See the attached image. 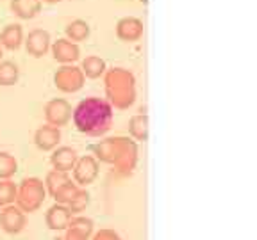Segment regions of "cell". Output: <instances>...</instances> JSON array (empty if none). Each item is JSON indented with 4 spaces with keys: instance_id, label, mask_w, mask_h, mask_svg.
<instances>
[{
    "instance_id": "8",
    "label": "cell",
    "mask_w": 257,
    "mask_h": 240,
    "mask_svg": "<svg viewBox=\"0 0 257 240\" xmlns=\"http://www.w3.org/2000/svg\"><path fill=\"white\" fill-rule=\"evenodd\" d=\"M25 224H27V217L16 204H9V206L2 208V212H0V228L4 230L6 233L18 235L20 232H24Z\"/></svg>"
},
{
    "instance_id": "30",
    "label": "cell",
    "mask_w": 257,
    "mask_h": 240,
    "mask_svg": "<svg viewBox=\"0 0 257 240\" xmlns=\"http://www.w3.org/2000/svg\"><path fill=\"white\" fill-rule=\"evenodd\" d=\"M0 62H2V46H0Z\"/></svg>"
},
{
    "instance_id": "22",
    "label": "cell",
    "mask_w": 257,
    "mask_h": 240,
    "mask_svg": "<svg viewBox=\"0 0 257 240\" xmlns=\"http://www.w3.org/2000/svg\"><path fill=\"white\" fill-rule=\"evenodd\" d=\"M64 32L68 36L66 40L73 41V43H79V41H84L89 36V25L84 20H73L66 25Z\"/></svg>"
},
{
    "instance_id": "25",
    "label": "cell",
    "mask_w": 257,
    "mask_h": 240,
    "mask_svg": "<svg viewBox=\"0 0 257 240\" xmlns=\"http://www.w3.org/2000/svg\"><path fill=\"white\" fill-rule=\"evenodd\" d=\"M16 201V184L13 180H0V206H9Z\"/></svg>"
},
{
    "instance_id": "28",
    "label": "cell",
    "mask_w": 257,
    "mask_h": 240,
    "mask_svg": "<svg viewBox=\"0 0 257 240\" xmlns=\"http://www.w3.org/2000/svg\"><path fill=\"white\" fill-rule=\"evenodd\" d=\"M91 240H121V236L118 235L114 230L102 228V230H98V232L93 233Z\"/></svg>"
},
{
    "instance_id": "9",
    "label": "cell",
    "mask_w": 257,
    "mask_h": 240,
    "mask_svg": "<svg viewBox=\"0 0 257 240\" xmlns=\"http://www.w3.org/2000/svg\"><path fill=\"white\" fill-rule=\"evenodd\" d=\"M95 233V224L91 219L82 216L72 217L66 230H64V240H91Z\"/></svg>"
},
{
    "instance_id": "2",
    "label": "cell",
    "mask_w": 257,
    "mask_h": 240,
    "mask_svg": "<svg viewBox=\"0 0 257 240\" xmlns=\"http://www.w3.org/2000/svg\"><path fill=\"white\" fill-rule=\"evenodd\" d=\"M105 98L109 105L125 110L136 102V76L127 68H111L104 73Z\"/></svg>"
},
{
    "instance_id": "19",
    "label": "cell",
    "mask_w": 257,
    "mask_h": 240,
    "mask_svg": "<svg viewBox=\"0 0 257 240\" xmlns=\"http://www.w3.org/2000/svg\"><path fill=\"white\" fill-rule=\"evenodd\" d=\"M128 134L136 142H145L149 139V116L147 114H134L128 121Z\"/></svg>"
},
{
    "instance_id": "6",
    "label": "cell",
    "mask_w": 257,
    "mask_h": 240,
    "mask_svg": "<svg viewBox=\"0 0 257 240\" xmlns=\"http://www.w3.org/2000/svg\"><path fill=\"white\" fill-rule=\"evenodd\" d=\"M72 171H73V182L79 187H88V185H91L96 180V176H98V160L93 155L79 156Z\"/></svg>"
},
{
    "instance_id": "31",
    "label": "cell",
    "mask_w": 257,
    "mask_h": 240,
    "mask_svg": "<svg viewBox=\"0 0 257 240\" xmlns=\"http://www.w3.org/2000/svg\"><path fill=\"white\" fill-rule=\"evenodd\" d=\"M140 2H143V4H147V2H149V0H140Z\"/></svg>"
},
{
    "instance_id": "10",
    "label": "cell",
    "mask_w": 257,
    "mask_h": 240,
    "mask_svg": "<svg viewBox=\"0 0 257 240\" xmlns=\"http://www.w3.org/2000/svg\"><path fill=\"white\" fill-rule=\"evenodd\" d=\"M50 50H52V57L61 64H73L80 57L79 44L66 40V38L54 41V44H50Z\"/></svg>"
},
{
    "instance_id": "12",
    "label": "cell",
    "mask_w": 257,
    "mask_h": 240,
    "mask_svg": "<svg viewBox=\"0 0 257 240\" xmlns=\"http://www.w3.org/2000/svg\"><path fill=\"white\" fill-rule=\"evenodd\" d=\"M25 50L32 57H43L50 50V34L43 28H34L25 40Z\"/></svg>"
},
{
    "instance_id": "21",
    "label": "cell",
    "mask_w": 257,
    "mask_h": 240,
    "mask_svg": "<svg viewBox=\"0 0 257 240\" xmlns=\"http://www.w3.org/2000/svg\"><path fill=\"white\" fill-rule=\"evenodd\" d=\"M18 76H20V70L13 60L0 62V86H4V88L15 86L18 82Z\"/></svg>"
},
{
    "instance_id": "5",
    "label": "cell",
    "mask_w": 257,
    "mask_h": 240,
    "mask_svg": "<svg viewBox=\"0 0 257 240\" xmlns=\"http://www.w3.org/2000/svg\"><path fill=\"white\" fill-rule=\"evenodd\" d=\"M84 73L82 70L73 66V64H63L57 72L54 73V84L63 92H77L84 86Z\"/></svg>"
},
{
    "instance_id": "4",
    "label": "cell",
    "mask_w": 257,
    "mask_h": 240,
    "mask_svg": "<svg viewBox=\"0 0 257 240\" xmlns=\"http://www.w3.org/2000/svg\"><path fill=\"white\" fill-rule=\"evenodd\" d=\"M138 155H140V150H138L136 140L128 139V137H121L116 158L112 162V166H114L118 174H121V176L133 174L138 166Z\"/></svg>"
},
{
    "instance_id": "14",
    "label": "cell",
    "mask_w": 257,
    "mask_h": 240,
    "mask_svg": "<svg viewBox=\"0 0 257 240\" xmlns=\"http://www.w3.org/2000/svg\"><path fill=\"white\" fill-rule=\"evenodd\" d=\"M72 212H70V208L66 204H52V206L48 208L47 216H45V220H47V226L48 230H52V232H64L68 222L72 220Z\"/></svg>"
},
{
    "instance_id": "3",
    "label": "cell",
    "mask_w": 257,
    "mask_h": 240,
    "mask_svg": "<svg viewBox=\"0 0 257 240\" xmlns=\"http://www.w3.org/2000/svg\"><path fill=\"white\" fill-rule=\"evenodd\" d=\"M47 200V190H45L43 180L36 176H29L16 185V206L24 214H34L41 208V204Z\"/></svg>"
},
{
    "instance_id": "17",
    "label": "cell",
    "mask_w": 257,
    "mask_h": 240,
    "mask_svg": "<svg viewBox=\"0 0 257 240\" xmlns=\"http://www.w3.org/2000/svg\"><path fill=\"white\" fill-rule=\"evenodd\" d=\"M24 43V28L18 24H9L0 32V46L8 50H18Z\"/></svg>"
},
{
    "instance_id": "11",
    "label": "cell",
    "mask_w": 257,
    "mask_h": 240,
    "mask_svg": "<svg viewBox=\"0 0 257 240\" xmlns=\"http://www.w3.org/2000/svg\"><path fill=\"white\" fill-rule=\"evenodd\" d=\"M116 36L123 43H134L143 36V22L134 16H125L116 24Z\"/></svg>"
},
{
    "instance_id": "1",
    "label": "cell",
    "mask_w": 257,
    "mask_h": 240,
    "mask_svg": "<svg viewBox=\"0 0 257 240\" xmlns=\"http://www.w3.org/2000/svg\"><path fill=\"white\" fill-rule=\"evenodd\" d=\"M72 120L80 134L88 137H100L109 132L112 124V107L104 98L89 96L79 102V105L72 110Z\"/></svg>"
},
{
    "instance_id": "27",
    "label": "cell",
    "mask_w": 257,
    "mask_h": 240,
    "mask_svg": "<svg viewBox=\"0 0 257 240\" xmlns=\"http://www.w3.org/2000/svg\"><path fill=\"white\" fill-rule=\"evenodd\" d=\"M89 204V192L86 190V188L80 187L79 190H77V194L72 198V201H70L66 206L70 208V212H72V216H75V214H80L84 212L86 208H88Z\"/></svg>"
},
{
    "instance_id": "20",
    "label": "cell",
    "mask_w": 257,
    "mask_h": 240,
    "mask_svg": "<svg viewBox=\"0 0 257 240\" xmlns=\"http://www.w3.org/2000/svg\"><path fill=\"white\" fill-rule=\"evenodd\" d=\"M80 70H82L84 76H88V78H100V76L105 73V70H107V66H105V60L100 59V57L88 56L84 60H82Z\"/></svg>"
},
{
    "instance_id": "7",
    "label": "cell",
    "mask_w": 257,
    "mask_h": 240,
    "mask_svg": "<svg viewBox=\"0 0 257 240\" xmlns=\"http://www.w3.org/2000/svg\"><path fill=\"white\" fill-rule=\"evenodd\" d=\"M72 105L64 98H54L45 105V120L48 124L61 128L68 124V121L72 120Z\"/></svg>"
},
{
    "instance_id": "24",
    "label": "cell",
    "mask_w": 257,
    "mask_h": 240,
    "mask_svg": "<svg viewBox=\"0 0 257 240\" xmlns=\"http://www.w3.org/2000/svg\"><path fill=\"white\" fill-rule=\"evenodd\" d=\"M18 171V162L8 152H0V180H11Z\"/></svg>"
},
{
    "instance_id": "29",
    "label": "cell",
    "mask_w": 257,
    "mask_h": 240,
    "mask_svg": "<svg viewBox=\"0 0 257 240\" xmlns=\"http://www.w3.org/2000/svg\"><path fill=\"white\" fill-rule=\"evenodd\" d=\"M41 2H47V4H57L61 0H41Z\"/></svg>"
},
{
    "instance_id": "26",
    "label": "cell",
    "mask_w": 257,
    "mask_h": 240,
    "mask_svg": "<svg viewBox=\"0 0 257 240\" xmlns=\"http://www.w3.org/2000/svg\"><path fill=\"white\" fill-rule=\"evenodd\" d=\"M79 185L75 184V182H66V184L63 185V187H59L56 190V194H54V200H56V203L59 204H68L70 201H72V198L77 194V190H79Z\"/></svg>"
},
{
    "instance_id": "23",
    "label": "cell",
    "mask_w": 257,
    "mask_h": 240,
    "mask_svg": "<svg viewBox=\"0 0 257 240\" xmlns=\"http://www.w3.org/2000/svg\"><path fill=\"white\" fill-rule=\"evenodd\" d=\"M66 182H70V176L68 172H63V171H56V169H52V171L48 172L47 178H45V190H47V194H50V196H54L56 194V190L59 187H63Z\"/></svg>"
},
{
    "instance_id": "15",
    "label": "cell",
    "mask_w": 257,
    "mask_h": 240,
    "mask_svg": "<svg viewBox=\"0 0 257 240\" xmlns=\"http://www.w3.org/2000/svg\"><path fill=\"white\" fill-rule=\"evenodd\" d=\"M77 158H79V155H77V152L72 146H59L50 155V164H52V169H56V171L70 172L73 169V166H75Z\"/></svg>"
},
{
    "instance_id": "18",
    "label": "cell",
    "mask_w": 257,
    "mask_h": 240,
    "mask_svg": "<svg viewBox=\"0 0 257 240\" xmlns=\"http://www.w3.org/2000/svg\"><path fill=\"white\" fill-rule=\"evenodd\" d=\"M11 11L22 20H31L40 14L41 0H11Z\"/></svg>"
},
{
    "instance_id": "13",
    "label": "cell",
    "mask_w": 257,
    "mask_h": 240,
    "mask_svg": "<svg viewBox=\"0 0 257 240\" xmlns=\"http://www.w3.org/2000/svg\"><path fill=\"white\" fill-rule=\"evenodd\" d=\"M34 142L41 152H54L61 142V130L52 124H41L34 134Z\"/></svg>"
},
{
    "instance_id": "16",
    "label": "cell",
    "mask_w": 257,
    "mask_h": 240,
    "mask_svg": "<svg viewBox=\"0 0 257 240\" xmlns=\"http://www.w3.org/2000/svg\"><path fill=\"white\" fill-rule=\"evenodd\" d=\"M120 139L121 136L118 137H107V139L100 140V142L93 144V156L96 160H100L104 164H111L114 162L116 158V153H118V148H120Z\"/></svg>"
}]
</instances>
